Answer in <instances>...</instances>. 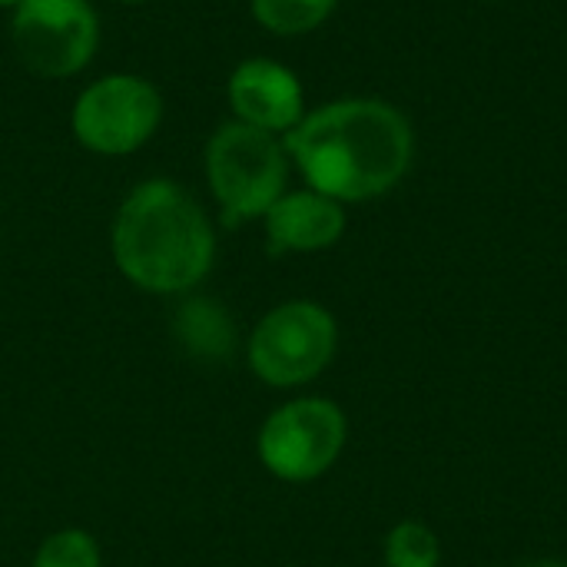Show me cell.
Returning <instances> with one entry per match:
<instances>
[{
  "label": "cell",
  "instance_id": "obj_6",
  "mask_svg": "<svg viewBox=\"0 0 567 567\" xmlns=\"http://www.w3.org/2000/svg\"><path fill=\"white\" fill-rule=\"evenodd\" d=\"M349 442V419L336 399L299 395L266 415L256 435L262 468L289 485H306L336 468Z\"/></svg>",
  "mask_w": 567,
  "mask_h": 567
},
{
  "label": "cell",
  "instance_id": "obj_9",
  "mask_svg": "<svg viewBox=\"0 0 567 567\" xmlns=\"http://www.w3.org/2000/svg\"><path fill=\"white\" fill-rule=\"evenodd\" d=\"M262 226H266L269 252L309 256V252L332 249L346 236L349 216L346 206L336 203L332 196L302 186V189H286L262 216Z\"/></svg>",
  "mask_w": 567,
  "mask_h": 567
},
{
  "label": "cell",
  "instance_id": "obj_3",
  "mask_svg": "<svg viewBox=\"0 0 567 567\" xmlns=\"http://www.w3.org/2000/svg\"><path fill=\"white\" fill-rule=\"evenodd\" d=\"M289 153L282 136L246 126L239 120L219 123L203 146V176L226 226L262 219L269 206L289 189Z\"/></svg>",
  "mask_w": 567,
  "mask_h": 567
},
{
  "label": "cell",
  "instance_id": "obj_4",
  "mask_svg": "<svg viewBox=\"0 0 567 567\" xmlns=\"http://www.w3.org/2000/svg\"><path fill=\"white\" fill-rule=\"evenodd\" d=\"M339 352V322L316 299L272 306L249 332L246 359L269 389H302L316 382Z\"/></svg>",
  "mask_w": 567,
  "mask_h": 567
},
{
  "label": "cell",
  "instance_id": "obj_14",
  "mask_svg": "<svg viewBox=\"0 0 567 567\" xmlns=\"http://www.w3.org/2000/svg\"><path fill=\"white\" fill-rule=\"evenodd\" d=\"M23 0H0V10H17Z\"/></svg>",
  "mask_w": 567,
  "mask_h": 567
},
{
  "label": "cell",
  "instance_id": "obj_7",
  "mask_svg": "<svg viewBox=\"0 0 567 567\" xmlns=\"http://www.w3.org/2000/svg\"><path fill=\"white\" fill-rule=\"evenodd\" d=\"M100 13L90 0H23L10 10L17 60L43 80L83 73L100 50Z\"/></svg>",
  "mask_w": 567,
  "mask_h": 567
},
{
  "label": "cell",
  "instance_id": "obj_8",
  "mask_svg": "<svg viewBox=\"0 0 567 567\" xmlns=\"http://www.w3.org/2000/svg\"><path fill=\"white\" fill-rule=\"evenodd\" d=\"M229 120L286 136L306 116V86L299 73L272 56H246L226 76Z\"/></svg>",
  "mask_w": 567,
  "mask_h": 567
},
{
  "label": "cell",
  "instance_id": "obj_12",
  "mask_svg": "<svg viewBox=\"0 0 567 567\" xmlns=\"http://www.w3.org/2000/svg\"><path fill=\"white\" fill-rule=\"evenodd\" d=\"M33 567H103V551L90 532L63 528L40 542Z\"/></svg>",
  "mask_w": 567,
  "mask_h": 567
},
{
  "label": "cell",
  "instance_id": "obj_10",
  "mask_svg": "<svg viewBox=\"0 0 567 567\" xmlns=\"http://www.w3.org/2000/svg\"><path fill=\"white\" fill-rule=\"evenodd\" d=\"M339 0H249V17L272 37H302L319 30Z\"/></svg>",
  "mask_w": 567,
  "mask_h": 567
},
{
  "label": "cell",
  "instance_id": "obj_5",
  "mask_svg": "<svg viewBox=\"0 0 567 567\" xmlns=\"http://www.w3.org/2000/svg\"><path fill=\"white\" fill-rule=\"evenodd\" d=\"M163 93L153 80L140 73H106L90 80L70 106L73 140L106 159L133 156L163 126Z\"/></svg>",
  "mask_w": 567,
  "mask_h": 567
},
{
  "label": "cell",
  "instance_id": "obj_1",
  "mask_svg": "<svg viewBox=\"0 0 567 567\" xmlns=\"http://www.w3.org/2000/svg\"><path fill=\"white\" fill-rule=\"evenodd\" d=\"M282 143L302 183L342 206L392 193L415 156L409 116L379 96H342L306 110Z\"/></svg>",
  "mask_w": 567,
  "mask_h": 567
},
{
  "label": "cell",
  "instance_id": "obj_11",
  "mask_svg": "<svg viewBox=\"0 0 567 567\" xmlns=\"http://www.w3.org/2000/svg\"><path fill=\"white\" fill-rule=\"evenodd\" d=\"M385 567H442V542L432 525L405 518L382 542Z\"/></svg>",
  "mask_w": 567,
  "mask_h": 567
},
{
  "label": "cell",
  "instance_id": "obj_13",
  "mask_svg": "<svg viewBox=\"0 0 567 567\" xmlns=\"http://www.w3.org/2000/svg\"><path fill=\"white\" fill-rule=\"evenodd\" d=\"M525 567H567L565 558H538V561H528Z\"/></svg>",
  "mask_w": 567,
  "mask_h": 567
},
{
  "label": "cell",
  "instance_id": "obj_2",
  "mask_svg": "<svg viewBox=\"0 0 567 567\" xmlns=\"http://www.w3.org/2000/svg\"><path fill=\"white\" fill-rule=\"evenodd\" d=\"M110 249L130 286L153 296H183L213 272L216 226L186 186L150 176L116 206Z\"/></svg>",
  "mask_w": 567,
  "mask_h": 567
},
{
  "label": "cell",
  "instance_id": "obj_15",
  "mask_svg": "<svg viewBox=\"0 0 567 567\" xmlns=\"http://www.w3.org/2000/svg\"><path fill=\"white\" fill-rule=\"evenodd\" d=\"M116 3H123V7H143V3H150V0H116Z\"/></svg>",
  "mask_w": 567,
  "mask_h": 567
}]
</instances>
